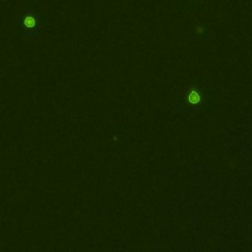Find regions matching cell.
<instances>
[{
    "label": "cell",
    "mask_w": 252,
    "mask_h": 252,
    "mask_svg": "<svg viewBox=\"0 0 252 252\" xmlns=\"http://www.w3.org/2000/svg\"><path fill=\"white\" fill-rule=\"evenodd\" d=\"M188 100L191 103H198L200 101V95L196 91H192L191 94L188 96Z\"/></svg>",
    "instance_id": "1"
}]
</instances>
